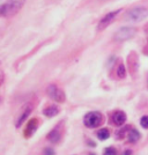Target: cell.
Here are the masks:
<instances>
[{"mask_svg":"<svg viewBox=\"0 0 148 155\" xmlns=\"http://www.w3.org/2000/svg\"><path fill=\"white\" fill-rule=\"evenodd\" d=\"M148 16V9L143 6H138L134 8H131L127 11V13L125 14L124 20L126 22H131V23H135V22H140L143 19H146Z\"/></svg>","mask_w":148,"mask_h":155,"instance_id":"6da1fadb","label":"cell"},{"mask_svg":"<svg viewBox=\"0 0 148 155\" xmlns=\"http://www.w3.org/2000/svg\"><path fill=\"white\" fill-rule=\"evenodd\" d=\"M26 0H8L6 4L0 6V15L2 16H12L16 14L25 5Z\"/></svg>","mask_w":148,"mask_h":155,"instance_id":"7a4b0ae2","label":"cell"},{"mask_svg":"<svg viewBox=\"0 0 148 155\" xmlns=\"http://www.w3.org/2000/svg\"><path fill=\"white\" fill-rule=\"evenodd\" d=\"M102 123H103V116H102V114L98 112V111L88 112L84 118V126H86V127H89V129L98 127Z\"/></svg>","mask_w":148,"mask_h":155,"instance_id":"3957f363","label":"cell"},{"mask_svg":"<svg viewBox=\"0 0 148 155\" xmlns=\"http://www.w3.org/2000/svg\"><path fill=\"white\" fill-rule=\"evenodd\" d=\"M46 94H48V96L50 97V98H52L53 101H56L58 103H63L66 100L65 93L60 88H58L56 84H50L46 88Z\"/></svg>","mask_w":148,"mask_h":155,"instance_id":"277c9868","label":"cell"},{"mask_svg":"<svg viewBox=\"0 0 148 155\" xmlns=\"http://www.w3.org/2000/svg\"><path fill=\"white\" fill-rule=\"evenodd\" d=\"M135 34H136L135 28H133V27H124V28H120L115 34L113 39L116 42H124V41H127V39L134 37Z\"/></svg>","mask_w":148,"mask_h":155,"instance_id":"5b68a950","label":"cell"},{"mask_svg":"<svg viewBox=\"0 0 148 155\" xmlns=\"http://www.w3.org/2000/svg\"><path fill=\"white\" fill-rule=\"evenodd\" d=\"M120 12H122V9H117V11L110 12V13H108L105 16H103L102 20L98 22L97 29H98V30H103V29H105L108 26H110V25L116 20V18L118 16V14L120 13Z\"/></svg>","mask_w":148,"mask_h":155,"instance_id":"8992f818","label":"cell"},{"mask_svg":"<svg viewBox=\"0 0 148 155\" xmlns=\"http://www.w3.org/2000/svg\"><path fill=\"white\" fill-rule=\"evenodd\" d=\"M32 104L28 103L26 104L23 108H22V111H21V114H20L18 118H16V120H15V127H20L22 124L25 123L27 120V118L30 116V114H31L32 111Z\"/></svg>","mask_w":148,"mask_h":155,"instance_id":"52a82bcc","label":"cell"},{"mask_svg":"<svg viewBox=\"0 0 148 155\" xmlns=\"http://www.w3.org/2000/svg\"><path fill=\"white\" fill-rule=\"evenodd\" d=\"M37 127H38V122L37 119L32 118L28 122V125H27L26 130H25V137L26 138H30V137L37 131Z\"/></svg>","mask_w":148,"mask_h":155,"instance_id":"ba28073f","label":"cell"},{"mask_svg":"<svg viewBox=\"0 0 148 155\" xmlns=\"http://www.w3.org/2000/svg\"><path fill=\"white\" fill-rule=\"evenodd\" d=\"M60 139H61V132H60V130L58 127L53 129L48 134V140L51 142V143H58L60 141Z\"/></svg>","mask_w":148,"mask_h":155,"instance_id":"9c48e42d","label":"cell"},{"mask_svg":"<svg viewBox=\"0 0 148 155\" xmlns=\"http://www.w3.org/2000/svg\"><path fill=\"white\" fill-rule=\"evenodd\" d=\"M125 120H126V115L123 111H116L112 115V122L117 126H122L123 124L125 123Z\"/></svg>","mask_w":148,"mask_h":155,"instance_id":"30bf717a","label":"cell"},{"mask_svg":"<svg viewBox=\"0 0 148 155\" xmlns=\"http://www.w3.org/2000/svg\"><path fill=\"white\" fill-rule=\"evenodd\" d=\"M58 114H59V108L56 107V105H50V107H48V108H45L43 110V115L46 116L48 118H52V117H54L56 115H58Z\"/></svg>","mask_w":148,"mask_h":155,"instance_id":"8fae6325","label":"cell"},{"mask_svg":"<svg viewBox=\"0 0 148 155\" xmlns=\"http://www.w3.org/2000/svg\"><path fill=\"white\" fill-rule=\"evenodd\" d=\"M127 139L130 142H136L140 139V133L139 131L135 129H131L129 131V134H127Z\"/></svg>","mask_w":148,"mask_h":155,"instance_id":"7c38bea8","label":"cell"},{"mask_svg":"<svg viewBox=\"0 0 148 155\" xmlns=\"http://www.w3.org/2000/svg\"><path fill=\"white\" fill-rule=\"evenodd\" d=\"M97 137H98V139H100V140H107V139L110 137L109 130H107V129L98 130V132H97Z\"/></svg>","mask_w":148,"mask_h":155,"instance_id":"4fadbf2b","label":"cell"},{"mask_svg":"<svg viewBox=\"0 0 148 155\" xmlns=\"http://www.w3.org/2000/svg\"><path fill=\"white\" fill-rule=\"evenodd\" d=\"M116 73H117V77L119 78V79H124V78L126 77V68H125V66L123 64L118 65Z\"/></svg>","mask_w":148,"mask_h":155,"instance_id":"5bb4252c","label":"cell"},{"mask_svg":"<svg viewBox=\"0 0 148 155\" xmlns=\"http://www.w3.org/2000/svg\"><path fill=\"white\" fill-rule=\"evenodd\" d=\"M103 155H117V149L113 147H108L104 149Z\"/></svg>","mask_w":148,"mask_h":155,"instance_id":"9a60e30c","label":"cell"},{"mask_svg":"<svg viewBox=\"0 0 148 155\" xmlns=\"http://www.w3.org/2000/svg\"><path fill=\"white\" fill-rule=\"evenodd\" d=\"M140 124L143 129H148V116H143L140 120Z\"/></svg>","mask_w":148,"mask_h":155,"instance_id":"2e32d148","label":"cell"},{"mask_svg":"<svg viewBox=\"0 0 148 155\" xmlns=\"http://www.w3.org/2000/svg\"><path fill=\"white\" fill-rule=\"evenodd\" d=\"M44 155H56L54 154V150L50 147H48V148L44 149Z\"/></svg>","mask_w":148,"mask_h":155,"instance_id":"e0dca14e","label":"cell"},{"mask_svg":"<svg viewBox=\"0 0 148 155\" xmlns=\"http://www.w3.org/2000/svg\"><path fill=\"white\" fill-rule=\"evenodd\" d=\"M4 80H5V74H4V72L0 70V86L2 84V82H4Z\"/></svg>","mask_w":148,"mask_h":155,"instance_id":"ac0fdd59","label":"cell"},{"mask_svg":"<svg viewBox=\"0 0 148 155\" xmlns=\"http://www.w3.org/2000/svg\"><path fill=\"white\" fill-rule=\"evenodd\" d=\"M131 154H132V152H131V150H125L123 155H131Z\"/></svg>","mask_w":148,"mask_h":155,"instance_id":"d6986e66","label":"cell"},{"mask_svg":"<svg viewBox=\"0 0 148 155\" xmlns=\"http://www.w3.org/2000/svg\"><path fill=\"white\" fill-rule=\"evenodd\" d=\"M89 155H95V154H89Z\"/></svg>","mask_w":148,"mask_h":155,"instance_id":"ffe728a7","label":"cell"}]
</instances>
